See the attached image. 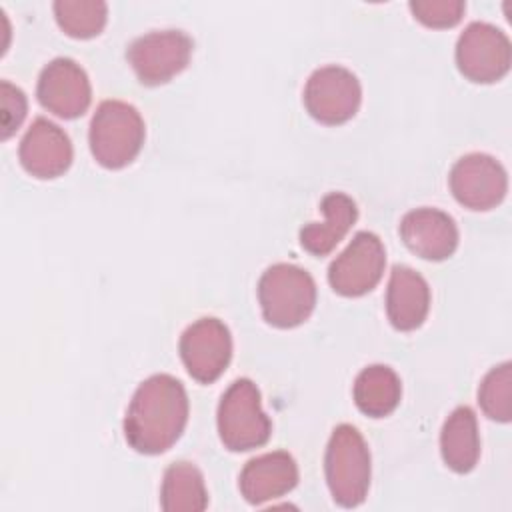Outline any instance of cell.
Returning <instances> with one entry per match:
<instances>
[{"label":"cell","mask_w":512,"mask_h":512,"mask_svg":"<svg viewBox=\"0 0 512 512\" xmlns=\"http://www.w3.org/2000/svg\"><path fill=\"white\" fill-rule=\"evenodd\" d=\"M188 422V394L170 374L146 378L134 392L126 416V442L140 454H162L176 444Z\"/></svg>","instance_id":"6da1fadb"},{"label":"cell","mask_w":512,"mask_h":512,"mask_svg":"<svg viewBox=\"0 0 512 512\" xmlns=\"http://www.w3.org/2000/svg\"><path fill=\"white\" fill-rule=\"evenodd\" d=\"M144 136L146 130L140 112L122 100L100 102L90 120V152L108 170L128 166L142 150Z\"/></svg>","instance_id":"7a4b0ae2"},{"label":"cell","mask_w":512,"mask_h":512,"mask_svg":"<svg viewBox=\"0 0 512 512\" xmlns=\"http://www.w3.org/2000/svg\"><path fill=\"white\" fill-rule=\"evenodd\" d=\"M326 484L336 504L354 508L366 500L370 488V450L352 424L334 428L324 456Z\"/></svg>","instance_id":"3957f363"},{"label":"cell","mask_w":512,"mask_h":512,"mask_svg":"<svg viewBox=\"0 0 512 512\" xmlns=\"http://www.w3.org/2000/svg\"><path fill=\"white\" fill-rule=\"evenodd\" d=\"M262 316L276 328L300 326L316 306V282L296 264H272L258 282Z\"/></svg>","instance_id":"277c9868"},{"label":"cell","mask_w":512,"mask_h":512,"mask_svg":"<svg viewBox=\"0 0 512 512\" xmlns=\"http://www.w3.org/2000/svg\"><path fill=\"white\" fill-rule=\"evenodd\" d=\"M218 436L224 448L248 452L268 442L272 422L262 410L260 390L248 378L234 380L222 394L216 412Z\"/></svg>","instance_id":"5b68a950"},{"label":"cell","mask_w":512,"mask_h":512,"mask_svg":"<svg viewBox=\"0 0 512 512\" xmlns=\"http://www.w3.org/2000/svg\"><path fill=\"white\" fill-rule=\"evenodd\" d=\"M194 42L182 30H154L138 36L126 50L128 64L146 86H160L180 74L192 56Z\"/></svg>","instance_id":"8992f818"},{"label":"cell","mask_w":512,"mask_h":512,"mask_svg":"<svg viewBox=\"0 0 512 512\" xmlns=\"http://www.w3.org/2000/svg\"><path fill=\"white\" fill-rule=\"evenodd\" d=\"M302 100L314 120L336 126L354 118L362 102V88L348 68L330 64L310 74Z\"/></svg>","instance_id":"52a82bcc"},{"label":"cell","mask_w":512,"mask_h":512,"mask_svg":"<svg viewBox=\"0 0 512 512\" xmlns=\"http://www.w3.org/2000/svg\"><path fill=\"white\" fill-rule=\"evenodd\" d=\"M512 48L508 36L488 24L472 22L456 42V66L470 82L490 84L508 74Z\"/></svg>","instance_id":"ba28073f"},{"label":"cell","mask_w":512,"mask_h":512,"mask_svg":"<svg viewBox=\"0 0 512 512\" xmlns=\"http://www.w3.org/2000/svg\"><path fill=\"white\" fill-rule=\"evenodd\" d=\"M386 266V250L374 232H356L350 244L332 260L328 282L340 296L368 294L380 282Z\"/></svg>","instance_id":"9c48e42d"},{"label":"cell","mask_w":512,"mask_h":512,"mask_svg":"<svg viewBox=\"0 0 512 512\" xmlns=\"http://www.w3.org/2000/svg\"><path fill=\"white\" fill-rule=\"evenodd\" d=\"M178 350L188 374L200 384H210L218 380L230 364L232 336L222 320L206 316L192 322L182 332Z\"/></svg>","instance_id":"30bf717a"},{"label":"cell","mask_w":512,"mask_h":512,"mask_svg":"<svg viewBox=\"0 0 512 512\" xmlns=\"http://www.w3.org/2000/svg\"><path fill=\"white\" fill-rule=\"evenodd\" d=\"M448 182L454 198L470 210H490L498 206L508 190L504 166L482 152H472L456 160Z\"/></svg>","instance_id":"8fae6325"},{"label":"cell","mask_w":512,"mask_h":512,"mask_svg":"<svg viewBox=\"0 0 512 512\" xmlns=\"http://www.w3.org/2000/svg\"><path fill=\"white\" fill-rule=\"evenodd\" d=\"M36 96L42 108L58 118L72 120L88 110L92 102V88L84 68L72 58L60 56L42 68Z\"/></svg>","instance_id":"7c38bea8"},{"label":"cell","mask_w":512,"mask_h":512,"mask_svg":"<svg viewBox=\"0 0 512 512\" xmlns=\"http://www.w3.org/2000/svg\"><path fill=\"white\" fill-rule=\"evenodd\" d=\"M18 158L34 178H58L72 164V142L58 124L36 118L20 140Z\"/></svg>","instance_id":"4fadbf2b"},{"label":"cell","mask_w":512,"mask_h":512,"mask_svg":"<svg viewBox=\"0 0 512 512\" xmlns=\"http://www.w3.org/2000/svg\"><path fill=\"white\" fill-rule=\"evenodd\" d=\"M400 238L424 260H446L458 246V228L452 216L438 208H416L402 216Z\"/></svg>","instance_id":"5bb4252c"},{"label":"cell","mask_w":512,"mask_h":512,"mask_svg":"<svg viewBox=\"0 0 512 512\" xmlns=\"http://www.w3.org/2000/svg\"><path fill=\"white\" fill-rule=\"evenodd\" d=\"M298 484L296 460L284 452H268L248 460L238 476V488L246 502L258 506L288 494Z\"/></svg>","instance_id":"9a60e30c"},{"label":"cell","mask_w":512,"mask_h":512,"mask_svg":"<svg viewBox=\"0 0 512 512\" xmlns=\"http://www.w3.org/2000/svg\"><path fill=\"white\" fill-rule=\"evenodd\" d=\"M430 310L428 282L408 266H394L386 288V314L400 332L422 326Z\"/></svg>","instance_id":"2e32d148"},{"label":"cell","mask_w":512,"mask_h":512,"mask_svg":"<svg viewBox=\"0 0 512 512\" xmlns=\"http://www.w3.org/2000/svg\"><path fill=\"white\" fill-rule=\"evenodd\" d=\"M320 210L324 212V222H310L300 230V244L312 256L330 254L358 218L356 202L344 192L326 194Z\"/></svg>","instance_id":"e0dca14e"},{"label":"cell","mask_w":512,"mask_h":512,"mask_svg":"<svg viewBox=\"0 0 512 512\" xmlns=\"http://www.w3.org/2000/svg\"><path fill=\"white\" fill-rule=\"evenodd\" d=\"M440 454L444 464L458 472H470L480 458V436L476 414L470 406H458L444 420L440 432Z\"/></svg>","instance_id":"ac0fdd59"},{"label":"cell","mask_w":512,"mask_h":512,"mask_svg":"<svg viewBox=\"0 0 512 512\" xmlns=\"http://www.w3.org/2000/svg\"><path fill=\"white\" fill-rule=\"evenodd\" d=\"M352 396L362 414L370 418H384L400 404L402 384L390 366L372 364L356 376Z\"/></svg>","instance_id":"d6986e66"},{"label":"cell","mask_w":512,"mask_h":512,"mask_svg":"<svg viewBox=\"0 0 512 512\" xmlns=\"http://www.w3.org/2000/svg\"><path fill=\"white\" fill-rule=\"evenodd\" d=\"M164 512H200L208 506V490L202 472L192 462H174L166 468L160 488Z\"/></svg>","instance_id":"ffe728a7"},{"label":"cell","mask_w":512,"mask_h":512,"mask_svg":"<svg viewBox=\"0 0 512 512\" xmlns=\"http://www.w3.org/2000/svg\"><path fill=\"white\" fill-rule=\"evenodd\" d=\"M58 26L72 38H92L108 20V4L102 0H58L54 2Z\"/></svg>","instance_id":"44dd1931"},{"label":"cell","mask_w":512,"mask_h":512,"mask_svg":"<svg viewBox=\"0 0 512 512\" xmlns=\"http://www.w3.org/2000/svg\"><path fill=\"white\" fill-rule=\"evenodd\" d=\"M478 404L482 412L496 422H510L512 418V364L502 362L494 366L480 382Z\"/></svg>","instance_id":"7402d4cb"},{"label":"cell","mask_w":512,"mask_h":512,"mask_svg":"<svg viewBox=\"0 0 512 512\" xmlns=\"http://www.w3.org/2000/svg\"><path fill=\"white\" fill-rule=\"evenodd\" d=\"M408 6L414 18L430 28H452L466 10L462 0H412Z\"/></svg>","instance_id":"603a6c76"},{"label":"cell","mask_w":512,"mask_h":512,"mask_svg":"<svg viewBox=\"0 0 512 512\" xmlns=\"http://www.w3.org/2000/svg\"><path fill=\"white\" fill-rule=\"evenodd\" d=\"M28 112L26 94L10 84L8 80L0 82V132L2 140H8L22 124Z\"/></svg>","instance_id":"cb8c5ba5"}]
</instances>
